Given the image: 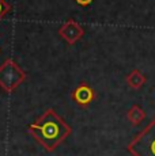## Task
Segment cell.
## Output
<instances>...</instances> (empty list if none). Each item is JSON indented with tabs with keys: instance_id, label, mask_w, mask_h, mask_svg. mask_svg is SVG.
Instances as JSON below:
<instances>
[{
	"instance_id": "cell-3",
	"label": "cell",
	"mask_w": 155,
	"mask_h": 156,
	"mask_svg": "<svg viewBox=\"0 0 155 156\" xmlns=\"http://www.w3.org/2000/svg\"><path fill=\"white\" fill-rule=\"evenodd\" d=\"M26 79V73L14 60H5L0 65V87L7 92H11Z\"/></svg>"
},
{
	"instance_id": "cell-2",
	"label": "cell",
	"mask_w": 155,
	"mask_h": 156,
	"mask_svg": "<svg viewBox=\"0 0 155 156\" xmlns=\"http://www.w3.org/2000/svg\"><path fill=\"white\" fill-rule=\"evenodd\" d=\"M128 151L133 156H155V118L128 144Z\"/></svg>"
},
{
	"instance_id": "cell-7",
	"label": "cell",
	"mask_w": 155,
	"mask_h": 156,
	"mask_svg": "<svg viewBox=\"0 0 155 156\" xmlns=\"http://www.w3.org/2000/svg\"><path fill=\"white\" fill-rule=\"evenodd\" d=\"M144 117H146L144 112L140 109L138 105L132 106V107L129 109V112H128V119H129V121L132 122L133 125H139L140 122L144 119Z\"/></svg>"
},
{
	"instance_id": "cell-8",
	"label": "cell",
	"mask_w": 155,
	"mask_h": 156,
	"mask_svg": "<svg viewBox=\"0 0 155 156\" xmlns=\"http://www.w3.org/2000/svg\"><path fill=\"white\" fill-rule=\"evenodd\" d=\"M11 10H13V5L8 4L5 0H0V20H2L8 12H11Z\"/></svg>"
},
{
	"instance_id": "cell-5",
	"label": "cell",
	"mask_w": 155,
	"mask_h": 156,
	"mask_svg": "<svg viewBox=\"0 0 155 156\" xmlns=\"http://www.w3.org/2000/svg\"><path fill=\"white\" fill-rule=\"evenodd\" d=\"M94 98H95L94 90L88 84H86V83H80L72 92V99L79 106H83V107L87 106L90 102H93Z\"/></svg>"
},
{
	"instance_id": "cell-9",
	"label": "cell",
	"mask_w": 155,
	"mask_h": 156,
	"mask_svg": "<svg viewBox=\"0 0 155 156\" xmlns=\"http://www.w3.org/2000/svg\"><path fill=\"white\" fill-rule=\"evenodd\" d=\"M75 2L82 7H87V5H90L93 3V0H75Z\"/></svg>"
},
{
	"instance_id": "cell-1",
	"label": "cell",
	"mask_w": 155,
	"mask_h": 156,
	"mask_svg": "<svg viewBox=\"0 0 155 156\" xmlns=\"http://www.w3.org/2000/svg\"><path fill=\"white\" fill-rule=\"evenodd\" d=\"M27 130L46 152L55 151L56 147L71 134L70 125L63 121L53 109L45 110L34 124L29 125Z\"/></svg>"
},
{
	"instance_id": "cell-6",
	"label": "cell",
	"mask_w": 155,
	"mask_h": 156,
	"mask_svg": "<svg viewBox=\"0 0 155 156\" xmlns=\"http://www.w3.org/2000/svg\"><path fill=\"white\" fill-rule=\"evenodd\" d=\"M125 80H127L128 86H129L131 88L138 90L146 83V76L143 75V72L140 69H133V71H131L127 75Z\"/></svg>"
},
{
	"instance_id": "cell-4",
	"label": "cell",
	"mask_w": 155,
	"mask_h": 156,
	"mask_svg": "<svg viewBox=\"0 0 155 156\" xmlns=\"http://www.w3.org/2000/svg\"><path fill=\"white\" fill-rule=\"evenodd\" d=\"M59 35H60L68 45H74L85 35V29H83L75 19H68L67 22L59 29Z\"/></svg>"
}]
</instances>
